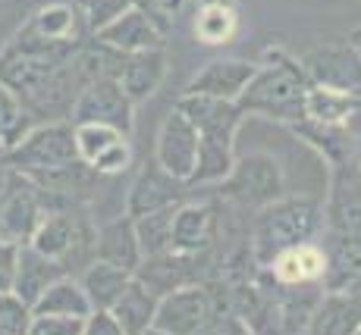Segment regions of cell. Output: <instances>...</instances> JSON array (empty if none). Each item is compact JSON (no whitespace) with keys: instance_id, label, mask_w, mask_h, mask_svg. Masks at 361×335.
<instances>
[{"instance_id":"12","label":"cell","mask_w":361,"mask_h":335,"mask_svg":"<svg viewBox=\"0 0 361 335\" xmlns=\"http://www.w3.org/2000/svg\"><path fill=\"white\" fill-rule=\"evenodd\" d=\"M220 229V201H183L173 213V251H214Z\"/></svg>"},{"instance_id":"38","label":"cell","mask_w":361,"mask_h":335,"mask_svg":"<svg viewBox=\"0 0 361 335\" xmlns=\"http://www.w3.org/2000/svg\"><path fill=\"white\" fill-rule=\"evenodd\" d=\"M82 335H123V329L116 326V320L110 317L107 310H94L92 317L85 320V332Z\"/></svg>"},{"instance_id":"40","label":"cell","mask_w":361,"mask_h":335,"mask_svg":"<svg viewBox=\"0 0 361 335\" xmlns=\"http://www.w3.org/2000/svg\"><path fill=\"white\" fill-rule=\"evenodd\" d=\"M343 291H352V295H355L358 301H361V279H355V282H352L349 289H343Z\"/></svg>"},{"instance_id":"1","label":"cell","mask_w":361,"mask_h":335,"mask_svg":"<svg viewBox=\"0 0 361 335\" xmlns=\"http://www.w3.org/2000/svg\"><path fill=\"white\" fill-rule=\"evenodd\" d=\"M308 88L311 79L302 60L289 53L286 47L274 44L258 57V69L235 103L245 110V116H264V120L293 125L305 120Z\"/></svg>"},{"instance_id":"16","label":"cell","mask_w":361,"mask_h":335,"mask_svg":"<svg viewBox=\"0 0 361 335\" xmlns=\"http://www.w3.org/2000/svg\"><path fill=\"white\" fill-rule=\"evenodd\" d=\"M192 191L189 182H179L173 179L170 172H164L157 163L145 166L142 172L135 176L129 194H126V216H145L151 210H161V207H173V204H183L185 194Z\"/></svg>"},{"instance_id":"5","label":"cell","mask_w":361,"mask_h":335,"mask_svg":"<svg viewBox=\"0 0 361 335\" xmlns=\"http://www.w3.org/2000/svg\"><path fill=\"white\" fill-rule=\"evenodd\" d=\"M4 160L10 170L19 172H38L73 163L79 160L75 157V125L69 120L35 122L10 151H4Z\"/></svg>"},{"instance_id":"41","label":"cell","mask_w":361,"mask_h":335,"mask_svg":"<svg viewBox=\"0 0 361 335\" xmlns=\"http://www.w3.org/2000/svg\"><path fill=\"white\" fill-rule=\"evenodd\" d=\"M355 166L361 170V135H358V141H355Z\"/></svg>"},{"instance_id":"36","label":"cell","mask_w":361,"mask_h":335,"mask_svg":"<svg viewBox=\"0 0 361 335\" xmlns=\"http://www.w3.org/2000/svg\"><path fill=\"white\" fill-rule=\"evenodd\" d=\"M132 6H138V10H145L151 19H154L161 29L170 34L176 29L179 16H183L185 10V0H132Z\"/></svg>"},{"instance_id":"31","label":"cell","mask_w":361,"mask_h":335,"mask_svg":"<svg viewBox=\"0 0 361 335\" xmlns=\"http://www.w3.org/2000/svg\"><path fill=\"white\" fill-rule=\"evenodd\" d=\"M73 125H75V157L88 166H92L114 141L129 138V135H123V132L110 129V125H101V122H73Z\"/></svg>"},{"instance_id":"9","label":"cell","mask_w":361,"mask_h":335,"mask_svg":"<svg viewBox=\"0 0 361 335\" xmlns=\"http://www.w3.org/2000/svg\"><path fill=\"white\" fill-rule=\"evenodd\" d=\"M176 110H183L189 116V122L198 129L201 144H226L235 148V135L242 129L245 110L235 101H217V97L204 94H179Z\"/></svg>"},{"instance_id":"22","label":"cell","mask_w":361,"mask_h":335,"mask_svg":"<svg viewBox=\"0 0 361 335\" xmlns=\"http://www.w3.org/2000/svg\"><path fill=\"white\" fill-rule=\"evenodd\" d=\"M60 276H69L57 260L38 254L32 244H19V263H16V282H13V295L25 304H35L47 291V285L57 282Z\"/></svg>"},{"instance_id":"13","label":"cell","mask_w":361,"mask_h":335,"mask_svg":"<svg viewBox=\"0 0 361 335\" xmlns=\"http://www.w3.org/2000/svg\"><path fill=\"white\" fill-rule=\"evenodd\" d=\"M255 69H258V60L214 57L189 79L185 94H204V97H217V101H239L245 85L252 82Z\"/></svg>"},{"instance_id":"17","label":"cell","mask_w":361,"mask_h":335,"mask_svg":"<svg viewBox=\"0 0 361 335\" xmlns=\"http://www.w3.org/2000/svg\"><path fill=\"white\" fill-rule=\"evenodd\" d=\"M166 72H170L166 47H154V51L126 53L120 63V72H116V82L132 103H145L148 97L161 91Z\"/></svg>"},{"instance_id":"19","label":"cell","mask_w":361,"mask_h":335,"mask_svg":"<svg viewBox=\"0 0 361 335\" xmlns=\"http://www.w3.org/2000/svg\"><path fill=\"white\" fill-rule=\"evenodd\" d=\"M361 329V301L352 291H324L298 335H355Z\"/></svg>"},{"instance_id":"10","label":"cell","mask_w":361,"mask_h":335,"mask_svg":"<svg viewBox=\"0 0 361 335\" xmlns=\"http://www.w3.org/2000/svg\"><path fill=\"white\" fill-rule=\"evenodd\" d=\"M198 144H201L198 129L189 122V116L183 110L173 107L166 113V120L161 122V132H157L154 163L164 172H170L173 179H179V182H189L198 163Z\"/></svg>"},{"instance_id":"20","label":"cell","mask_w":361,"mask_h":335,"mask_svg":"<svg viewBox=\"0 0 361 335\" xmlns=\"http://www.w3.org/2000/svg\"><path fill=\"white\" fill-rule=\"evenodd\" d=\"M327 270H324V291H343L355 279H361V235L330 232L321 235Z\"/></svg>"},{"instance_id":"43","label":"cell","mask_w":361,"mask_h":335,"mask_svg":"<svg viewBox=\"0 0 361 335\" xmlns=\"http://www.w3.org/2000/svg\"><path fill=\"white\" fill-rule=\"evenodd\" d=\"M142 335H170V332H164V329H157V326H151V329H145Z\"/></svg>"},{"instance_id":"29","label":"cell","mask_w":361,"mask_h":335,"mask_svg":"<svg viewBox=\"0 0 361 335\" xmlns=\"http://www.w3.org/2000/svg\"><path fill=\"white\" fill-rule=\"evenodd\" d=\"M179 204L173 207H161V210H151L145 216H135V235L142 244V260L145 257H157L173 251V213Z\"/></svg>"},{"instance_id":"42","label":"cell","mask_w":361,"mask_h":335,"mask_svg":"<svg viewBox=\"0 0 361 335\" xmlns=\"http://www.w3.org/2000/svg\"><path fill=\"white\" fill-rule=\"evenodd\" d=\"M198 6H204V4H235V0H195Z\"/></svg>"},{"instance_id":"4","label":"cell","mask_w":361,"mask_h":335,"mask_svg":"<svg viewBox=\"0 0 361 335\" xmlns=\"http://www.w3.org/2000/svg\"><path fill=\"white\" fill-rule=\"evenodd\" d=\"M60 207L57 198L41 191L25 172L10 170L0 185V239L25 244L47 210Z\"/></svg>"},{"instance_id":"11","label":"cell","mask_w":361,"mask_h":335,"mask_svg":"<svg viewBox=\"0 0 361 335\" xmlns=\"http://www.w3.org/2000/svg\"><path fill=\"white\" fill-rule=\"evenodd\" d=\"M324 229L361 235V170L355 160L330 170L327 198H324Z\"/></svg>"},{"instance_id":"37","label":"cell","mask_w":361,"mask_h":335,"mask_svg":"<svg viewBox=\"0 0 361 335\" xmlns=\"http://www.w3.org/2000/svg\"><path fill=\"white\" fill-rule=\"evenodd\" d=\"M16 263H19V244L0 239V295H4V291H13Z\"/></svg>"},{"instance_id":"25","label":"cell","mask_w":361,"mask_h":335,"mask_svg":"<svg viewBox=\"0 0 361 335\" xmlns=\"http://www.w3.org/2000/svg\"><path fill=\"white\" fill-rule=\"evenodd\" d=\"M75 279H79L82 291H85L88 301H92V310H110L114 301L126 291V285L132 282V273L94 257V260L88 263V267L82 270Z\"/></svg>"},{"instance_id":"8","label":"cell","mask_w":361,"mask_h":335,"mask_svg":"<svg viewBox=\"0 0 361 335\" xmlns=\"http://www.w3.org/2000/svg\"><path fill=\"white\" fill-rule=\"evenodd\" d=\"M298 60H302L311 85L336 88V91H349V94L361 91V57L355 47L349 44V38L314 44Z\"/></svg>"},{"instance_id":"27","label":"cell","mask_w":361,"mask_h":335,"mask_svg":"<svg viewBox=\"0 0 361 335\" xmlns=\"http://www.w3.org/2000/svg\"><path fill=\"white\" fill-rule=\"evenodd\" d=\"M239 25H242V16L235 10V4H204L195 10L192 34L204 47H224L230 41H235Z\"/></svg>"},{"instance_id":"32","label":"cell","mask_w":361,"mask_h":335,"mask_svg":"<svg viewBox=\"0 0 361 335\" xmlns=\"http://www.w3.org/2000/svg\"><path fill=\"white\" fill-rule=\"evenodd\" d=\"M75 6H79L88 34H94V32H101L104 25L114 23L120 13H126L132 6V0H75Z\"/></svg>"},{"instance_id":"34","label":"cell","mask_w":361,"mask_h":335,"mask_svg":"<svg viewBox=\"0 0 361 335\" xmlns=\"http://www.w3.org/2000/svg\"><path fill=\"white\" fill-rule=\"evenodd\" d=\"M129 166H132V144H129V138H120V141H114L94 160L92 170L98 172L101 179H116V176H123Z\"/></svg>"},{"instance_id":"39","label":"cell","mask_w":361,"mask_h":335,"mask_svg":"<svg viewBox=\"0 0 361 335\" xmlns=\"http://www.w3.org/2000/svg\"><path fill=\"white\" fill-rule=\"evenodd\" d=\"M349 44L355 47L358 57H361V25H358V29H352V32H349Z\"/></svg>"},{"instance_id":"2","label":"cell","mask_w":361,"mask_h":335,"mask_svg":"<svg viewBox=\"0 0 361 335\" xmlns=\"http://www.w3.org/2000/svg\"><path fill=\"white\" fill-rule=\"evenodd\" d=\"M324 235V201L311 194H283L248 220V251L255 263L267 267L280 251Z\"/></svg>"},{"instance_id":"26","label":"cell","mask_w":361,"mask_h":335,"mask_svg":"<svg viewBox=\"0 0 361 335\" xmlns=\"http://www.w3.org/2000/svg\"><path fill=\"white\" fill-rule=\"evenodd\" d=\"M361 110V94L349 91H336V88H324V85H311L308 97H305V116L324 125H349Z\"/></svg>"},{"instance_id":"18","label":"cell","mask_w":361,"mask_h":335,"mask_svg":"<svg viewBox=\"0 0 361 335\" xmlns=\"http://www.w3.org/2000/svg\"><path fill=\"white\" fill-rule=\"evenodd\" d=\"M286 129L293 132L298 141L308 144V148L314 151L324 163H327V170L355 160L358 135L349 129V125H324V122H314V120H308V116H305V120L286 125Z\"/></svg>"},{"instance_id":"21","label":"cell","mask_w":361,"mask_h":335,"mask_svg":"<svg viewBox=\"0 0 361 335\" xmlns=\"http://www.w3.org/2000/svg\"><path fill=\"white\" fill-rule=\"evenodd\" d=\"M94 257L114 263V267L129 270V273L135 276L138 263H142V244H138L132 216L123 213V216H116V220L98 226V232H94Z\"/></svg>"},{"instance_id":"15","label":"cell","mask_w":361,"mask_h":335,"mask_svg":"<svg viewBox=\"0 0 361 335\" xmlns=\"http://www.w3.org/2000/svg\"><path fill=\"white\" fill-rule=\"evenodd\" d=\"M92 38H98L101 44L114 47L120 53H138V51H154V47H166V34L154 19L138 6H129L126 13L114 19L110 25H104L101 32H94Z\"/></svg>"},{"instance_id":"6","label":"cell","mask_w":361,"mask_h":335,"mask_svg":"<svg viewBox=\"0 0 361 335\" xmlns=\"http://www.w3.org/2000/svg\"><path fill=\"white\" fill-rule=\"evenodd\" d=\"M69 122H101L110 129L132 135L135 129V103L126 97L116 79H94L75 94Z\"/></svg>"},{"instance_id":"14","label":"cell","mask_w":361,"mask_h":335,"mask_svg":"<svg viewBox=\"0 0 361 335\" xmlns=\"http://www.w3.org/2000/svg\"><path fill=\"white\" fill-rule=\"evenodd\" d=\"M261 270L274 279L276 285H286V289H305V285H321L324 289V270H327L324 244H321V239L293 244V248L280 251V254Z\"/></svg>"},{"instance_id":"28","label":"cell","mask_w":361,"mask_h":335,"mask_svg":"<svg viewBox=\"0 0 361 335\" xmlns=\"http://www.w3.org/2000/svg\"><path fill=\"white\" fill-rule=\"evenodd\" d=\"M32 313H54V317H92V301L82 291L75 276H60L47 285V291L32 304Z\"/></svg>"},{"instance_id":"24","label":"cell","mask_w":361,"mask_h":335,"mask_svg":"<svg viewBox=\"0 0 361 335\" xmlns=\"http://www.w3.org/2000/svg\"><path fill=\"white\" fill-rule=\"evenodd\" d=\"M157 301H161V298H157L145 282H138V279L132 276V282L126 285V291L116 298L114 307H110L107 313L116 320V326L123 329V335H142L145 329H151V326H154Z\"/></svg>"},{"instance_id":"30","label":"cell","mask_w":361,"mask_h":335,"mask_svg":"<svg viewBox=\"0 0 361 335\" xmlns=\"http://www.w3.org/2000/svg\"><path fill=\"white\" fill-rule=\"evenodd\" d=\"M35 125V116L23 107L19 94L0 82V151H10Z\"/></svg>"},{"instance_id":"3","label":"cell","mask_w":361,"mask_h":335,"mask_svg":"<svg viewBox=\"0 0 361 335\" xmlns=\"http://www.w3.org/2000/svg\"><path fill=\"white\" fill-rule=\"evenodd\" d=\"M214 191L226 207L252 216L255 210L274 204L276 198L286 194V176H283V166L274 153L252 151L235 157L230 176L220 185H214Z\"/></svg>"},{"instance_id":"35","label":"cell","mask_w":361,"mask_h":335,"mask_svg":"<svg viewBox=\"0 0 361 335\" xmlns=\"http://www.w3.org/2000/svg\"><path fill=\"white\" fill-rule=\"evenodd\" d=\"M88 317H54V313H32L29 335H82Z\"/></svg>"},{"instance_id":"7","label":"cell","mask_w":361,"mask_h":335,"mask_svg":"<svg viewBox=\"0 0 361 335\" xmlns=\"http://www.w3.org/2000/svg\"><path fill=\"white\" fill-rule=\"evenodd\" d=\"M224 313L214 304V295L204 282L201 285H185L157 301L154 326L170 335H198Z\"/></svg>"},{"instance_id":"33","label":"cell","mask_w":361,"mask_h":335,"mask_svg":"<svg viewBox=\"0 0 361 335\" xmlns=\"http://www.w3.org/2000/svg\"><path fill=\"white\" fill-rule=\"evenodd\" d=\"M32 307L19 301L13 291L0 295V335H29Z\"/></svg>"},{"instance_id":"44","label":"cell","mask_w":361,"mask_h":335,"mask_svg":"<svg viewBox=\"0 0 361 335\" xmlns=\"http://www.w3.org/2000/svg\"><path fill=\"white\" fill-rule=\"evenodd\" d=\"M355 335H361V329H358V332H355Z\"/></svg>"},{"instance_id":"23","label":"cell","mask_w":361,"mask_h":335,"mask_svg":"<svg viewBox=\"0 0 361 335\" xmlns=\"http://www.w3.org/2000/svg\"><path fill=\"white\" fill-rule=\"evenodd\" d=\"M25 25H29L35 34H41V38L60 41V44H82V41L88 38V29H85V23H82L79 6L63 4V0L38 6L35 16Z\"/></svg>"}]
</instances>
